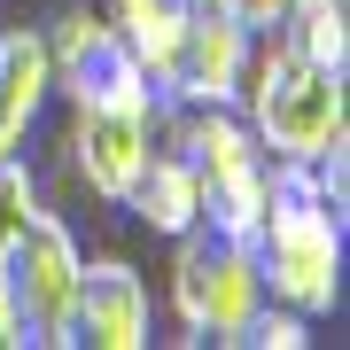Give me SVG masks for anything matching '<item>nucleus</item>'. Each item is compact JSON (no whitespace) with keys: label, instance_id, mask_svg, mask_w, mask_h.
Wrapping results in <instances>:
<instances>
[{"label":"nucleus","instance_id":"obj_11","mask_svg":"<svg viewBox=\"0 0 350 350\" xmlns=\"http://www.w3.org/2000/svg\"><path fill=\"white\" fill-rule=\"evenodd\" d=\"M280 39L304 47L327 70H350V8H342V0H296V8L280 16Z\"/></svg>","mask_w":350,"mask_h":350},{"label":"nucleus","instance_id":"obj_7","mask_svg":"<svg viewBox=\"0 0 350 350\" xmlns=\"http://www.w3.org/2000/svg\"><path fill=\"white\" fill-rule=\"evenodd\" d=\"M63 342H86V350H140V342H148V280H140L125 257L78 265Z\"/></svg>","mask_w":350,"mask_h":350},{"label":"nucleus","instance_id":"obj_16","mask_svg":"<svg viewBox=\"0 0 350 350\" xmlns=\"http://www.w3.org/2000/svg\"><path fill=\"white\" fill-rule=\"evenodd\" d=\"M0 31H8V24H0Z\"/></svg>","mask_w":350,"mask_h":350},{"label":"nucleus","instance_id":"obj_8","mask_svg":"<svg viewBox=\"0 0 350 350\" xmlns=\"http://www.w3.org/2000/svg\"><path fill=\"white\" fill-rule=\"evenodd\" d=\"M55 101V55L47 31H0V156H24L31 125Z\"/></svg>","mask_w":350,"mask_h":350},{"label":"nucleus","instance_id":"obj_1","mask_svg":"<svg viewBox=\"0 0 350 350\" xmlns=\"http://www.w3.org/2000/svg\"><path fill=\"white\" fill-rule=\"evenodd\" d=\"M257 273L265 296L304 319H327L342 304V148L319 163H265V211H257Z\"/></svg>","mask_w":350,"mask_h":350},{"label":"nucleus","instance_id":"obj_4","mask_svg":"<svg viewBox=\"0 0 350 350\" xmlns=\"http://www.w3.org/2000/svg\"><path fill=\"white\" fill-rule=\"evenodd\" d=\"M78 241L55 211H31L16 226V241L0 250V273H8V304H16V342L63 350V319H70V288H78Z\"/></svg>","mask_w":350,"mask_h":350},{"label":"nucleus","instance_id":"obj_5","mask_svg":"<svg viewBox=\"0 0 350 350\" xmlns=\"http://www.w3.org/2000/svg\"><path fill=\"white\" fill-rule=\"evenodd\" d=\"M250 39L257 31L234 16V0H195L172 55H163V70H156V101H234Z\"/></svg>","mask_w":350,"mask_h":350},{"label":"nucleus","instance_id":"obj_9","mask_svg":"<svg viewBox=\"0 0 350 350\" xmlns=\"http://www.w3.org/2000/svg\"><path fill=\"white\" fill-rule=\"evenodd\" d=\"M117 211H133L148 234H163V241H179L187 226H202V195H195V163L179 156V148H156L140 156V172H133V187H125V202Z\"/></svg>","mask_w":350,"mask_h":350},{"label":"nucleus","instance_id":"obj_2","mask_svg":"<svg viewBox=\"0 0 350 350\" xmlns=\"http://www.w3.org/2000/svg\"><path fill=\"white\" fill-rule=\"evenodd\" d=\"M234 109H241V125L257 133V148L280 156V163H319V156L342 148V70L312 63V55L288 47L280 31L250 39Z\"/></svg>","mask_w":350,"mask_h":350},{"label":"nucleus","instance_id":"obj_13","mask_svg":"<svg viewBox=\"0 0 350 350\" xmlns=\"http://www.w3.org/2000/svg\"><path fill=\"white\" fill-rule=\"evenodd\" d=\"M39 211V187H31V163L24 156H0V250L16 241V226Z\"/></svg>","mask_w":350,"mask_h":350},{"label":"nucleus","instance_id":"obj_15","mask_svg":"<svg viewBox=\"0 0 350 350\" xmlns=\"http://www.w3.org/2000/svg\"><path fill=\"white\" fill-rule=\"evenodd\" d=\"M0 350H16V304H8V273H0Z\"/></svg>","mask_w":350,"mask_h":350},{"label":"nucleus","instance_id":"obj_3","mask_svg":"<svg viewBox=\"0 0 350 350\" xmlns=\"http://www.w3.org/2000/svg\"><path fill=\"white\" fill-rule=\"evenodd\" d=\"M257 304H265L257 250L234 241V234H211V226H187L179 234V257H172V312H179V327L202 335V342H234L257 319Z\"/></svg>","mask_w":350,"mask_h":350},{"label":"nucleus","instance_id":"obj_12","mask_svg":"<svg viewBox=\"0 0 350 350\" xmlns=\"http://www.w3.org/2000/svg\"><path fill=\"white\" fill-rule=\"evenodd\" d=\"M234 342H250V350H304V342H312V319H304V312H288V304H273V296H265V304H257V319L241 327Z\"/></svg>","mask_w":350,"mask_h":350},{"label":"nucleus","instance_id":"obj_6","mask_svg":"<svg viewBox=\"0 0 350 350\" xmlns=\"http://www.w3.org/2000/svg\"><path fill=\"white\" fill-rule=\"evenodd\" d=\"M156 148V94H117V101H70V163L86 195L125 202L140 156Z\"/></svg>","mask_w":350,"mask_h":350},{"label":"nucleus","instance_id":"obj_14","mask_svg":"<svg viewBox=\"0 0 350 350\" xmlns=\"http://www.w3.org/2000/svg\"><path fill=\"white\" fill-rule=\"evenodd\" d=\"M288 8H296V0H234V16H241L250 31H280V16H288Z\"/></svg>","mask_w":350,"mask_h":350},{"label":"nucleus","instance_id":"obj_10","mask_svg":"<svg viewBox=\"0 0 350 350\" xmlns=\"http://www.w3.org/2000/svg\"><path fill=\"white\" fill-rule=\"evenodd\" d=\"M187 8H195V0H109V24L125 31V47L140 55V70H148V86H156L163 55H172L179 24H187Z\"/></svg>","mask_w":350,"mask_h":350}]
</instances>
